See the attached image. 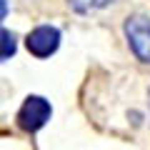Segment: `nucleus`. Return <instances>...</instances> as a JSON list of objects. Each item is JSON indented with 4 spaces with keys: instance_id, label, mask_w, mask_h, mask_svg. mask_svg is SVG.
I'll return each mask as SVG.
<instances>
[{
    "instance_id": "5",
    "label": "nucleus",
    "mask_w": 150,
    "mask_h": 150,
    "mask_svg": "<svg viewBox=\"0 0 150 150\" xmlns=\"http://www.w3.org/2000/svg\"><path fill=\"white\" fill-rule=\"evenodd\" d=\"M75 13H90V10H98V8H105L115 0H65Z\"/></svg>"
},
{
    "instance_id": "6",
    "label": "nucleus",
    "mask_w": 150,
    "mask_h": 150,
    "mask_svg": "<svg viewBox=\"0 0 150 150\" xmlns=\"http://www.w3.org/2000/svg\"><path fill=\"white\" fill-rule=\"evenodd\" d=\"M5 15H8V3H5V0H0V20H3Z\"/></svg>"
},
{
    "instance_id": "4",
    "label": "nucleus",
    "mask_w": 150,
    "mask_h": 150,
    "mask_svg": "<svg viewBox=\"0 0 150 150\" xmlns=\"http://www.w3.org/2000/svg\"><path fill=\"white\" fill-rule=\"evenodd\" d=\"M18 50V43H15V35H13L10 30H5V28H0V63L8 58H13Z\"/></svg>"
},
{
    "instance_id": "3",
    "label": "nucleus",
    "mask_w": 150,
    "mask_h": 150,
    "mask_svg": "<svg viewBox=\"0 0 150 150\" xmlns=\"http://www.w3.org/2000/svg\"><path fill=\"white\" fill-rule=\"evenodd\" d=\"M25 45L35 58H50L60 45V30L53 25H38L25 38Z\"/></svg>"
},
{
    "instance_id": "2",
    "label": "nucleus",
    "mask_w": 150,
    "mask_h": 150,
    "mask_svg": "<svg viewBox=\"0 0 150 150\" xmlns=\"http://www.w3.org/2000/svg\"><path fill=\"white\" fill-rule=\"evenodd\" d=\"M125 38L128 45L143 63H150V18L148 15H130L125 20Z\"/></svg>"
},
{
    "instance_id": "1",
    "label": "nucleus",
    "mask_w": 150,
    "mask_h": 150,
    "mask_svg": "<svg viewBox=\"0 0 150 150\" xmlns=\"http://www.w3.org/2000/svg\"><path fill=\"white\" fill-rule=\"evenodd\" d=\"M50 115H53V108H50V103L45 98L28 95L23 108L18 110V125L23 130H28V133H35V130H40L50 120Z\"/></svg>"
}]
</instances>
